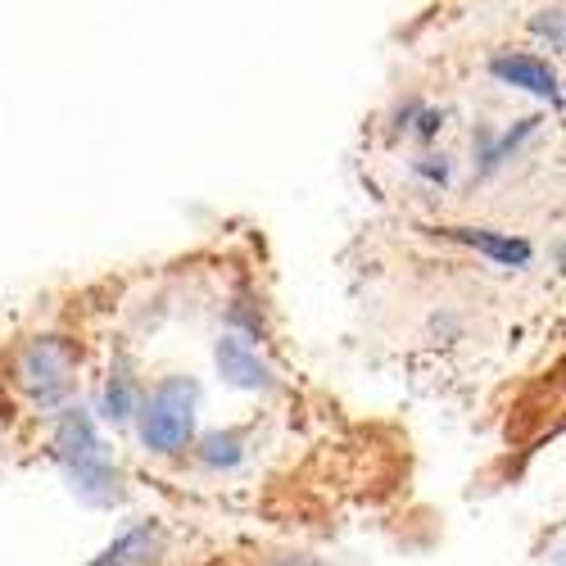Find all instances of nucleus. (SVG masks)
Listing matches in <instances>:
<instances>
[{
  "instance_id": "obj_1",
  "label": "nucleus",
  "mask_w": 566,
  "mask_h": 566,
  "mask_svg": "<svg viewBox=\"0 0 566 566\" xmlns=\"http://www.w3.org/2000/svg\"><path fill=\"white\" fill-rule=\"evenodd\" d=\"M86 386V349L69 332H32L0 354V395L19 417H64Z\"/></svg>"
},
{
  "instance_id": "obj_2",
  "label": "nucleus",
  "mask_w": 566,
  "mask_h": 566,
  "mask_svg": "<svg viewBox=\"0 0 566 566\" xmlns=\"http://www.w3.org/2000/svg\"><path fill=\"white\" fill-rule=\"evenodd\" d=\"M136 440L150 458L172 462L196 449V427H200V390L191 376H159V381L140 386L136 395Z\"/></svg>"
},
{
  "instance_id": "obj_3",
  "label": "nucleus",
  "mask_w": 566,
  "mask_h": 566,
  "mask_svg": "<svg viewBox=\"0 0 566 566\" xmlns=\"http://www.w3.org/2000/svg\"><path fill=\"white\" fill-rule=\"evenodd\" d=\"M250 566H332V562H326V557H313V553L281 548V553H259Z\"/></svg>"
},
{
  "instance_id": "obj_4",
  "label": "nucleus",
  "mask_w": 566,
  "mask_h": 566,
  "mask_svg": "<svg viewBox=\"0 0 566 566\" xmlns=\"http://www.w3.org/2000/svg\"><path fill=\"white\" fill-rule=\"evenodd\" d=\"M6 440H10V403L0 395V449H6Z\"/></svg>"
}]
</instances>
